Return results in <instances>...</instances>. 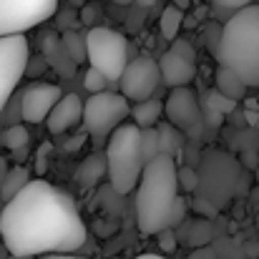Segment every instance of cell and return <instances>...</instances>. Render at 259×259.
Masks as SVG:
<instances>
[{
  "instance_id": "obj_1",
  "label": "cell",
  "mask_w": 259,
  "mask_h": 259,
  "mask_svg": "<svg viewBox=\"0 0 259 259\" xmlns=\"http://www.w3.org/2000/svg\"><path fill=\"white\" fill-rule=\"evenodd\" d=\"M86 237L73 196L46 179H30L0 211V242L13 257L73 254L86 244Z\"/></svg>"
},
{
  "instance_id": "obj_2",
  "label": "cell",
  "mask_w": 259,
  "mask_h": 259,
  "mask_svg": "<svg viewBox=\"0 0 259 259\" xmlns=\"http://www.w3.org/2000/svg\"><path fill=\"white\" fill-rule=\"evenodd\" d=\"M186 201L179 196L176 161L159 154L144 166V174L136 186V224L139 232L154 237L164 229L181 224Z\"/></svg>"
},
{
  "instance_id": "obj_3",
  "label": "cell",
  "mask_w": 259,
  "mask_h": 259,
  "mask_svg": "<svg viewBox=\"0 0 259 259\" xmlns=\"http://www.w3.org/2000/svg\"><path fill=\"white\" fill-rule=\"evenodd\" d=\"M222 68L237 73L244 86H259V3H252L227 18L217 48Z\"/></svg>"
},
{
  "instance_id": "obj_4",
  "label": "cell",
  "mask_w": 259,
  "mask_h": 259,
  "mask_svg": "<svg viewBox=\"0 0 259 259\" xmlns=\"http://www.w3.org/2000/svg\"><path fill=\"white\" fill-rule=\"evenodd\" d=\"M106 174L116 194H131L144 174L141 154V128L134 123H121L106 141Z\"/></svg>"
},
{
  "instance_id": "obj_5",
  "label": "cell",
  "mask_w": 259,
  "mask_h": 259,
  "mask_svg": "<svg viewBox=\"0 0 259 259\" xmlns=\"http://www.w3.org/2000/svg\"><path fill=\"white\" fill-rule=\"evenodd\" d=\"M86 61L111 86L118 83L128 66V40L118 30L93 25L86 33Z\"/></svg>"
},
{
  "instance_id": "obj_6",
  "label": "cell",
  "mask_w": 259,
  "mask_h": 259,
  "mask_svg": "<svg viewBox=\"0 0 259 259\" xmlns=\"http://www.w3.org/2000/svg\"><path fill=\"white\" fill-rule=\"evenodd\" d=\"M131 116V103L121 93H93L88 101H83V126L93 139L111 136L126 118Z\"/></svg>"
},
{
  "instance_id": "obj_7",
  "label": "cell",
  "mask_w": 259,
  "mask_h": 259,
  "mask_svg": "<svg viewBox=\"0 0 259 259\" xmlns=\"http://www.w3.org/2000/svg\"><path fill=\"white\" fill-rule=\"evenodd\" d=\"M58 10V0H0V38L25 35Z\"/></svg>"
},
{
  "instance_id": "obj_8",
  "label": "cell",
  "mask_w": 259,
  "mask_h": 259,
  "mask_svg": "<svg viewBox=\"0 0 259 259\" xmlns=\"http://www.w3.org/2000/svg\"><path fill=\"white\" fill-rule=\"evenodd\" d=\"M28 61H30V48L25 35L0 38V113L5 111L18 83L23 81Z\"/></svg>"
},
{
  "instance_id": "obj_9",
  "label": "cell",
  "mask_w": 259,
  "mask_h": 259,
  "mask_svg": "<svg viewBox=\"0 0 259 259\" xmlns=\"http://www.w3.org/2000/svg\"><path fill=\"white\" fill-rule=\"evenodd\" d=\"M161 83V73H159V63L151 56H136L134 61H128L123 76L118 78L121 96L131 103L146 101L154 96L156 86Z\"/></svg>"
},
{
  "instance_id": "obj_10",
  "label": "cell",
  "mask_w": 259,
  "mask_h": 259,
  "mask_svg": "<svg viewBox=\"0 0 259 259\" xmlns=\"http://www.w3.org/2000/svg\"><path fill=\"white\" fill-rule=\"evenodd\" d=\"M164 113L176 131L189 139H201L204 134V116L196 103V96L186 88H171L169 98L164 101Z\"/></svg>"
},
{
  "instance_id": "obj_11",
  "label": "cell",
  "mask_w": 259,
  "mask_h": 259,
  "mask_svg": "<svg viewBox=\"0 0 259 259\" xmlns=\"http://www.w3.org/2000/svg\"><path fill=\"white\" fill-rule=\"evenodd\" d=\"M61 88L53 83H33L20 93V118L25 123H43L61 101Z\"/></svg>"
},
{
  "instance_id": "obj_12",
  "label": "cell",
  "mask_w": 259,
  "mask_h": 259,
  "mask_svg": "<svg viewBox=\"0 0 259 259\" xmlns=\"http://www.w3.org/2000/svg\"><path fill=\"white\" fill-rule=\"evenodd\" d=\"M81 118H83V101L76 93H66L53 106V111L48 113L46 123H48L51 134H63V131L73 128L76 123H81Z\"/></svg>"
},
{
  "instance_id": "obj_13",
  "label": "cell",
  "mask_w": 259,
  "mask_h": 259,
  "mask_svg": "<svg viewBox=\"0 0 259 259\" xmlns=\"http://www.w3.org/2000/svg\"><path fill=\"white\" fill-rule=\"evenodd\" d=\"M156 63H159V73H161V83L169 88H186L196 76V63L179 58L171 51H166Z\"/></svg>"
},
{
  "instance_id": "obj_14",
  "label": "cell",
  "mask_w": 259,
  "mask_h": 259,
  "mask_svg": "<svg viewBox=\"0 0 259 259\" xmlns=\"http://www.w3.org/2000/svg\"><path fill=\"white\" fill-rule=\"evenodd\" d=\"M43 61L51 63L56 68V73H61L63 78H71L76 73V68H78L71 61V56L63 48V40L58 35H46V40H43Z\"/></svg>"
},
{
  "instance_id": "obj_15",
  "label": "cell",
  "mask_w": 259,
  "mask_h": 259,
  "mask_svg": "<svg viewBox=\"0 0 259 259\" xmlns=\"http://www.w3.org/2000/svg\"><path fill=\"white\" fill-rule=\"evenodd\" d=\"M161 113H164V103L156 98H146V101H139L131 106V118H134L136 128H154L159 123Z\"/></svg>"
},
{
  "instance_id": "obj_16",
  "label": "cell",
  "mask_w": 259,
  "mask_h": 259,
  "mask_svg": "<svg viewBox=\"0 0 259 259\" xmlns=\"http://www.w3.org/2000/svg\"><path fill=\"white\" fill-rule=\"evenodd\" d=\"M30 184V174L25 166H10L5 174V181H3V189H0V201L8 204L13 196H18L25 186Z\"/></svg>"
},
{
  "instance_id": "obj_17",
  "label": "cell",
  "mask_w": 259,
  "mask_h": 259,
  "mask_svg": "<svg viewBox=\"0 0 259 259\" xmlns=\"http://www.w3.org/2000/svg\"><path fill=\"white\" fill-rule=\"evenodd\" d=\"M217 91H219L222 96L232 98V101H242V98L247 96L244 81H242L237 73H232L229 68H222V66H219V71H217Z\"/></svg>"
},
{
  "instance_id": "obj_18",
  "label": "cell",
  "mask_w": 259,
  "mask_h": 259,
  "mask_svg": "<svg viewBox=\"0 0 259 259\" xmlns=\"http://www.w3.org/2000/svg\"><path fill=\"white\" fill-rule=\"evenodd\" d=\"M103 174H106V159L98 156V154H93V156H88L86 161L78 166L76 181H78L81 189H91V186L98 184V179H101Z\"/></svg>"
},
{
  "instance_id": "obj_19",
  "label": "cell",
  "mask_w": 259,
  "mask_h": 259,
  "mask_svg": "<svg viewBox=\"0 0 259 259\" xmlns=\"http://www.w3.org/2000/svg\"><path fill=\"white\" fill-rule=\"evenodd\" d=\"M156 131H159L161 154L164 156H171L174 161H176V156L181 154V146H184V134L176 131L171 123H156Z\"/></svg>"
},
{
  "instance_id": "obj_20",
  "label": "cell",
  "mask_w": 259,
  "mask_h": 259,
  "mask_svg": "<svg viewBox=\"0 0 259 259\" xmlns=\"http://www.w3.org/2000/svg\"><path fill=\"white\" fill-rule=\"evenodd\" d=\"M28 141H30V136L23 123H10L0 134V146H5L8 151H23L28 146Z\"/></svg>"
},
{
  "instance_id": "obj_21",
  "label": "cell",
  "mask_w": 259,
  "mask_h": 259,
  "mask_svg": "<svg viewBox=\"0 0 259 259\" xmlns=\"http://www.w3.org/2000/svg\"><path fill=\"white\" fill-rule=\"evenodd\" d=\"M181 25H184V10H179V8L169 5V8L161 13V20H159L161 35H164L166 40H176V35H179Z\"/></svg>"
},
{
  "instance_id": "obj_22",
  "label": "cell",
  "mask_w": 259,
  "mask_h": 259,
  "mask_svg": "<svg viewBox=\"0 0 259 259\" xmlns=\"http://www.w3.org/2000/svg\"><path fill=\"white\" fill-rule=\"evenodd\" d=\"M61 40H63V48L68 51L71 61H73L76 66H81V63L86 61V35H78L76 30H66V33L61 35Z\"/></svg>"
},
{
  "instance_id": "obj_23",
  "label": "cell",
  "mask_w": 259,
  "mask_h": 259,
  "mask_svg": "<svg viewBox=\"0 0 259 259\" xmlns=\"http://www.w3.org/2000/svg\"><path fill=\"white\" fill-rule=\"evenodd\" d=\"M141 154H144V164L154 161V159L161 154V146H159V131H156V126H154V128H141Z\"/></svg>"
},
{
  "instance_id": "obj_24",
  "label": "cell",
  "mask_w": 259,
  "mask_h": 259,
  "mask_svg": "<svg viewBox=\"0 0 259 259\" xmlns=\"http://www.w3.org/2000/svg\"><path fill=\"white\" fill-rule=\"evenodd\" d=\"M211 234H214L211 224H209L206 219H199V222H194L191 229H189V244H191L194 249L206 247V244L211 242Z\"/></svg>"
},
{
  "instance_id": "obj_25",
  "label": "cell",
  "mask_w": 259,
  "mask_h": 259,
  "mask_svg": "<svg viewBox=\"0 0 259 259\" xmlns=\"http://www.w3.org/2000/svg\"><path fill=\"white\" fill-rule=\"evenodd\" d=\"M83 86H86L88 91H91V96H93V93H103V91H108L111 83H108V81H106L96 68H91V66H88L86 76H83Z\"/></svg>"
},
{
  "instance_id": "obj_26",
  "label": "cell",
  "mask_w": 259,
  "mask_h": 259,
  "mask_svg": "<svg viewBox=\"0 0 259 259\" xmlns=\"http://www.w3.org/2000/svg\"><path fill=\"white\" fill-rule=\"evenodd\" d=\"M209 108L217 111V113H232V111L237 108V101L222 96L219 91H211V93H209Z\"/></svg>"
},
{
  "instance_id": "obj_27",
  "label": "cell",
  "mask_w": 259,
  "mask_h": 259,
  "mask_svg": "<svg viewBox=\"0 0 259 259\" xmlns=\"http://www.w3.org/2000/svg\"><path fill=\"white\" fill-rule=\"evenodd\" d=\"M176 181H179V186L186 189V191H194V189L199 186V176H196L194 169H189V166L176 169Z\"/></svg>"
},
{
  "instance_id": "obj_28",
  "label": "cell",
  "mask_w": 259,
  "mask_h": 259,
  "mask_svg": "<svg viewBox=\"0 0 259 259\" xmlns=\"http://www.w3.org/2000/svg\"><path fill=\"white\" fill-rule=\"evenodd\" d=\"M169 51H171V53H176L179 58H186V61L196 63V51H194V46H191L189 40H184V38H176Z\"/></svg>"
},
{
  "instance_id": "obj_29",
  "label": "cell",
  "mask_w": 259,
  "mask_h": 259,
  "mask_svg": "<svg viewBox=\"0 0 259 259\" xmlns=\"http://www.w3.org/2000/svg\"><path fill=\"white\" fill-rule=\"evenodd\" d=\"M211 3H214L217 8H224V10H229V13H237V10L252 5L254 0H211Z\"/></svg>"
},
{
  "instance_id": "obj_30",
  "label": "cell",
  "mask_w": 259,
  "mask_h": 259,
  "mask_svg": "<svg viewBox=\"0 0 259 259\" xmlns=\"http://www.w3.org/2000/svg\"><path fill=\"white\" fill-rule=\"evenodd\" d=\"M156 237H159L164 252H174V249H176V234H174V229H164V232H159Z\"/></svg>"
},
{
  "instance_id": "obj_31",
  "label": "cell",
  "mask_w": 259,
  "mask_h": 259,
  "mask_svg": "<svg viewBox=\"0 0 259 259\" xmlns=\"http://www.w3.org/2000/svg\"><path fill=\"white\" fill-rule=\"evenodd\" d=\"M219 38H222V28H209L206 33V40H209V51L217 56V48H219Z\"/></svg>"
},
{
  "instance_id": "obj_32",
  "label": "cell",
  "mask_w": 259,
  "mask_h": 259,
  "mask_svg": "<svg viewBox=\"0 0 259 259\" xmlns=\"http://www.w3.org/2000/svg\"><path fill=\"white\" fill-rule=\"evenodd\" d=\"M186 259H219V254H217L214 249H209V247H199V249H194Z\"/></svg>"
},
{
  "instance_id": "obj_33",
  "label": "cell",
  "mask_w": 259,
  "mask_h": 259,
  "mask_svg": "<svg viewBox=\"0 0 259 259\" xmlns=\"http://www.w3.org/2000/svg\"><path fill=\"white\" fill-rule=\"evenodd\" d=\"M194 209L201 211L204 217H214V214H217V206H211L206 199H196V201H194Z\"/></svg>"
},
{
  "instance_id": "obj_34",
  "label": "cell",
  "mask_w": 259,
  "mask_h": 259,
  "mask_svg": "<svg viewBox=\"0 0 259 259\" xmlns=\"http://www.w3.org/2000/svg\"><path fill=\"white\" fill-rule=\"evenodd\" d=\"M93 18H96V10H93V8H86V10L81 13V23H86V25L93 23Z\"/></svg>"
},
{
  "instance_id": "obj_35",
  "label": "cell",
  "mask_w": 259,
  "mask_h": 259,
  "mask_svg": "<svg viewBox=\"0 0 259 259\" xmlns=\"http://www.w3.org/2000/svg\"><path fill=\"white\" fill-rule=\"evenodd\" d=\"M38 259H88V257H76V254H46Z\"/></svg>"
},
{
  "instance_id": "obj_36",
  "label": "cell",
  "mask_w": 259,
  "mask_h": 259,
  "mask_svg": "<svg viewBox=\"0 0 259 259\" xmlns=\"http://www.w3.org/2000/svg\"><path fill=\"white\" fill-rule=\"evenodd\" d=\"M8 169H10V166H8V161L0 156V189H3V181H5V174H8Z\"/></svg>"
},
{
  "instance_id": "obj_37",
  "label": "cell",
  "mask_w": 259,
  "mask_h": 259,
  "mask_svg": "<svg viewBox=\"0 0 259 259\" xmlns=\"http://www.w3.org/2000/svg\"><path fill=\"white\" fill-rule=\"evenodd\" d=\"M244 161H247V166H249V169H257V164H254V161H259V159H257V154H254V151H249V154L244 156Z\"/></svg>"
},
{
  "instance_id": "obj_38",
  "label": "cell",
  "mask_w": 259,
  "mask_h": 259,
  "mask_svg": "<svg viewBox=\"0 0 259 259\" xmlns=\"http://www.w3.org/2000/svg\"><path fill=\"white\" fill-rule=\"evenodd\" d=\"M174 8H179V10H186V8H189V0H174Z\"/></svg>"
},
{
  "instance_id": "obj_39",
  "label": "cell",
  "mask_w": 259,
  "mask_h": 259,
  "mask_svg": "<svg viewBox=\"0 0 259 259\" xmlns=\"http://www.w3.org/2000/svg\"><path fill=\"white\" fill-rule=\"evenodd\" d=\"M134 259H166V257H161V254H139Z\"/></svg>"
},
{
  "instance_id": "obj_40",
  "label": "cell",
  "mask_w": 259,
  "mask_h": 259,
  "mask_svg": "<svg viewBox=\"0 0 259 259\" xmlns=\"http://www.w3.org/2000/svg\"><path fill=\"white\" fill-rule=\"evenodd\" d=\"M156 0H136V5H141V8H149V5H154Z\"/></svg>"
},
{
  "instance_id": "obj_41",
  "label": "cell",
  "mask_w": 259,
  "mask_h": 259,
  "mask_svg": "<svg viewBox=\"0 0 259 259\" xmlns=\"http://www.w3.org/2000/svg\"><path fill=\"white\" fill-rule=\"evenodd\" d=\"M111 3H116V5H131V3H136V0H111Z\"/></svg>"
},
{
  "instance_id": "obj_42",
  "label": "cell",
  "mask_w": 259,
  "mask_h": 259,
  "mask_svg": "<svg viewBox=\"0 0 259 259\" xmlns=\"http://www.w3.org/2000/svg\"><path fill=\"white\" fill-rule=\"evenodd\" d=\"M71 3H73V5H83V0H71Z\"/></svg>"
},
{
  "instance_id": "obj_43",
  "label": "cell",
  "mask_w": 259,
  "mask_h": 259,
  "mask_svg": "<svg viewBox=\"0 0 259 259\" xmlns=\"http://www.w3.org/2000/svg\"><path fill=\"white\" fill-rule=\"evenodd\" d=\"M8 259H25V257H13V254H10V257H8Z\"/></svg>"
},
{
  "instance_id": "obj_44",
  "label": "cell",
  "mask_w": 259,
  "mask_h": 259,
  "mask_svg": "<svg viewBox=\"0 0 259 259\" xmlns=\"http://www.w3.org/2000/svg\"><path fill=\"white\" fill-rule=\"evenodd\" d=\"M116 259H118V257H116Z\"/></svg>"
}]
</instances>
